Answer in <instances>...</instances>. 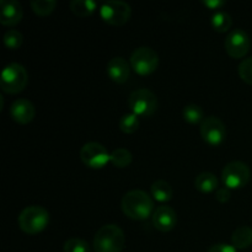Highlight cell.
Masks as SVG:
<instances>
[{"mask_svg": "<svg viewBox=\"0 0 252 252\" xmlns=\"http://www.w3.org/2000/svg\"><path fill=\"white\" fill-rule=\"evenodd\" d=\"M80 159L85 166L98 170L105 167L107 162H111V153L100 143L89 142L81 147Z\"/></svg>", "mask_w": 252, "mask_h": 252, "instance_id": "9c48e42d", "label": "cell"}, {"mask_svg": "<svg viewBox=\"0 0 252 252\" xmlns=\"http://www.w3.org/2000/svg\"><path fill=\"white\" fill-rule=\"evenodd\" d=\"M133 160L132 153L126 148H117L111 152V164L118 169H125L129 166Z\"/></svg>", "mask_w": 252, "mask_h": 252, "instance_id": "44dd1931", "label": "cell"}, {"mask_svg": "<svg viewBox=\"0 0 252 252\" xmlns=\"http://www.w3.org/2000/svg\"><path fill=\"white\" fill-rule=\"evenodd\" d=\"M29 83V73L24 65L19 63H10L2 69L0 75V86L6 94H19Z\"/></svg>", "mask_w": 252, "mask_h": 252, "instance_id": "277c9868", "label": "cell"}, {"mask_svg": "<svg viewBox=\"0 0 252 252\" xmlns=\"http://www.w3.org/2000/svg\"><path fill=\"white\" fill-rule=\"evenodd\" d=\"M132 15V7L128 2L121 0H110L100 6V16L112 26H122L127 24Z\"/></svg>", "mask_w": 252, "mask_h": 252, "instance_id": "ba28073f", "label": "cell"}, {"mask_svg": "<svg viewBox=\"0 0 252 252\" xmlns=\"http://www.w3.org/2000/svg\"><path fill=\"white\" fill-rule=\"evenodd\" d=\"M48 211L42 206H29L21 211L17 218L19 228L29 235L42 233L49 224Z\"/></svg>", "mask_w": 252, "mask_h": 252, "instance_id": "3957f363", "label": "cell"}, {"mask_svg": "<svg viewBox=\"0 0 252 252\" xmlns=\"http://www.w3.org/2000/svg\"><path fill=\"white\" fill-rule=\"evenodd\" d=\"M201 137L207 144L212 147L220 145L226 138V127L220 118L216 116H208L201 123Z\"/></svg>", "mask_w": 252, "mask_h": 252, "instance_id": "30bf717a", "label": "cell"}, {"mask_svg": "<svg viewBox=\"0 0 252 252\" xmlns=\"http://www.w3.org/2000/svg\"><path fill=\"white\" fill-rule=\"evenodd\" d=\"M2 41H4V44L9 49H17L21 47L22 42H24V36H22V33L20 31L11 29L5 32L4 37H2Z\"/></svg>", "mask_w": 252, "mask_h": 252, "instance_id": "d4e9b609", "label": "cell"}, {"mask_svg": "<svg viewBox=\"0 0 252 252\" xmlns=\"http://www.w3.org/2000/svg\"><path fill=\"white\" fill-rule=\"evenodd\" d=\"M250 179V167L243 161L229 162L221 171V181L229 189H243L249 184Z\"/></svg>", "mask_w": 252, "mask_h": 252, "instance_id": "52a82bcc", "label": "cell"}, {"mask_svg": "<svg viewBox=\"0 0 252 252\" xmlns=\"http://www.w3.org/2000/svg\"><path fill=\"white\" fill-rule=\"evenodd\" d=\"M150 192H152L153 198L160 203H166V202L171 201L172 194H174L171 185L165 180H157L155 182H153V185L150 186Z\"/></svg>", "mask_w": 252, "mask_h": 252, "instance_id": "e0dca14e", "label": "cell"}, {"mask_svg": "<svg viewBox=\"0 0 252 252\" xmlns=\"http://www.w3.org/2000/svg\"><path fill=\"white\" fill-rule=\"evenodd\" d=\"M12 120L19 125H27L32 122L36 116V108L33 103L27 98H17L11 103L9 110Z\"/></svg>", "mask_w": 252, "mask_h": 252, "instance_id": "7c38bea8", "label": "cell"}, {"mask_svg": "<svg viewBox=\"0 0 252 252\" xmlns=\"http://www.w3.org/2000/svg\"><path fill=\"white\" fill-rule=\"evenodd\" d=\"M184 118L186 122L191 123V125H198V123L203 122L204 111L201 106L196 105V103H189L184 107Z\"/></svg>", "mask_w": 252, "mask_h": 252, "instance_id": "7402d4cb", "label": "cell"}, {"mask_svg": "<svg viewBox=\"0 0 252 252\" xmlns=\"http://www.w3.org/2000/svg\"><path fill=\"white\" fill-rule=\"evenodd\" d=\"M128 106L138 117H150L158 110V97L149 89H137L130 93Z\"/></svg>", "mask_w": 252, "mask_h": 252, "instance_id": "5b68a950", "label": "cell"}, {"mask_svg": "<svg viewBox=\"0 0 252 252\" xmlns=\"http://www.w3.org/2000/svg\"><path fill=\"white\" fill-rule=\"evenodd\" d=\"M22 6L16 0H0V22L4 26H15L22 20Z\"/></svg>", "mask_w": 252, "mask_h": 252, "instance_id": "5bb4252c", "label": "cell"}, {"mask_svg": "<svg viewBox=\"0 0 252 252\" xmlns=\"http://www.w3.org/2000/svg\"><path fill=\"white\" fill-rule=\"evenodd\" d=\"M207 252H238V249L230 244H214Z\"/></svg>", "mask_w": 252, "mask_h": 252, "instance_id": "83f0119b", "label": "cell"}, {"mask_svg": "<svg viewBox=\"0 0 252 252\" xmlns=\"http://www.w3.org/2000/svg\"><path fill=\"white\" fill-rule=\"evenodd\" d=\"M230 197L231 192L228 187H220V189H218L216 191V199L218 202H220V203H226L230 199Z\"/></svg>", "mask_w": 252, "mask_h": 252, "instance_id": "f1b7e54d", "label": "cell"}, {"mask_svg": "<svg viewBox=\"0 0 252 252\" xmlns=\"http://www.w3.org/2000/svg\"><path fill=\"white\" fill-rule=\"evenodd\" d=\"M64 252H90V246L80 238H71L64 243Z\"/></svg>", "mask_w": 252, "mask_h": 252, "instance_id": "484cf974", "label": "cell"}, {"mask_svg": "<svg viewBox=\"0 0 252 252\" xmlns=\"http://www.w3.org/2000/svg\"><path fill=\"white\" fill-rule=\"evenodd\" d=\"M130 63H128L127 59L123 57H113L107 63V71L108 78L117 84H123L129 79L130 76Z\"/></svg>", "mask_w": 252, "mask_h": 252, "instance_id": "9a60e30c", "label": "cell"}, {"mask_svg": "<svg viewBox=\"0 0 252 252\" xmlns=\"http://www.w3.org/2000/svg\"><path fill=\"white\" fill-rule=\"evenodd\" d=\"M231 245L238 250H245L252 245V228L244 225L235 229L231 234Z\"/></svg>", "mask_w": 252, "mask_h": 252, "instance_id": "ac0fdd59", "label": "cell"}, {"mask_svg": "<svg viewBox=\"0 0 252 252\" xmlns=\"http://www.w3.org/2000/svg\"><path fill=\"white\" fill-rule=\"evenodd\" d=\"M125 233L116 224H106L101 226L93 241L95 252H121L125 248Z\"/></svg>", "mask_w": 252, "mask_h": 252, "instance_id": "7a4b0ae2", "label": "cell"}, {"mask_svg": "<svg viewBox=\"0 0 252 252\" xmlns=\"http://www.w3.org/2000/svg\"><path fill=\"white\" fill-rule=\"evenodd\" d=\"M130 66L139 75H150L159 65V54L152 47H138L130 54Z\"/></svg>", "mask_w": 252, "mask_h": 252, "instance_id": "8992f818", "label": "cell"}, {"mask_svg": "<svg viewBox=\"0 0 252 252\" xmlns=\"http://www.w3.org/2000/svg\"><path fill=\"white\" fill-rule=\"evenodd\" d=\"M98 4L94 0H71L69 2L71 12L79 17H86L93 15L97 9Z\"/></svg>", "mask_w": 252, "mask_h": 252, "instance_id": "d6986e66", "label": "cell"}, {"mask_svg": "<svg viewBox=\"0 0 252 252\" xmlns=\"http://www.w3.org/2000/svg\"><path fill=\"white\" fill-rule=\"evenodd\" d=\"M212 27L216 30L217 32H224L229 31L233 25V19H231L230 14H228L226 11H216L212 15Z\"/></svg>", "mask_w": 252, "mask_h": 252, "instance_id": "ffe728a7", "label": "cell"}, {"mask_svg": "<svg viewBox=\"0 0 252 252\" xmlns=\"http://www.w3.org/2000/svg\"><path fill=\"white\" fill-rule=\"evenodd\" d=\"M225 51L231 58L240 59L248 54L251 47V39L248 32L243 29H235L230 31L224 42Z\"/></svg>", "mask_w": 252, "mask_h": 252, "instance_id": "8fae6325", "label": "cell"}, {"mask_svg": "<svg viewBox=\"0 0 252 252\" xmlns=\"http://www.w3.org/2000/svg\"><path fill=\"white\" fill-rule=\"evenodd\" d=\"M120 129L122 130L123 133H127V134H132V133L137 132L138 128L140 126L139 117L134 113H126L122 117L120 118Z\"/></svg>", "mask_w": 252, "mask_h": 252, "instance_id": "603a6c76", "label": "cell"}, {"mask_svg": "<svg viewBox=\"0 0 252 252\" xmlns=\"http://www.w3.org/2000/svg\"><path fill=\"white\" fill-rule=\"evenodd\" d=\"M202 4L211 10H220L226 5V1L224 0H203Z\"/></svg>", "mask_w": 252, "mask_h": 252, "instance_id": "f546056e", "label": "cell"}, {"mask_svg": "<svg viewBox=\"0 0 252 252\" xmlns=\"http://www.w3.org/2000/svg\"><path fill=\"white\" fill-rule=\"evenodd\" d=\"M30 5L34 14L39 15V16H47L54 11L57 1L56 0H32Z\"/></svg>", "mask_w": 252, "mask_h": 252, "instance_id": "cb8c5ba5", "label": "cell"}, {"mask_svg": "<svg viewBox=\"0 0 252 252\" xmlns=\"http://www.w3.org/2000/svg\"><path fill=\"white\" fill-rule=\"evenodd\" d=\"M219 181L217 176L212 172L204 171L197 175L194 179V187L202 193H211L218 189Z\"/></svg>", "mask_w": 252, "mask_h": 252, "instance_id": "2e32d148", "label": "cell"}, {"mask_svg": "<svg viewBox=\"0 0 252 252\" xmlns=\"http://www.w3.org/2000/svg\"><path fill=\"white\" fill-rule=\"evenodd\" d=\"M238 71L241 80L245 81L249 85H252V57H248L241 61V63L239 64Z\"/></svg>", "mask_w": 252, "mask_h": 252, "instance_id": "4316f807", "label": "cell"}, {"mask_svg": "<svg viewBox=\"0 0 252 252\" xmlns=\"http://www.w3.org/2000/svg\"><path fill=\"white\" fill-rule=\"evenodd\" d=\"M152 220L155 229L162 231V233H167L176 226L177 214L171 207L160 206L153 213Z\"/></svg>", "mask_w": 252, "mask_h": 252, "instance_id": "4fadbf2b", "label": "cell"}, {"mask_svg": "<svg viewBox=\"0 0 252 252\" xmlns=\"http://www.w3.org/2000/svg\"><path fill=\"white\" fill-rule=\"evenodd\" d=\"M121 208L128 218L144 220L154 213V201L145 191L132 189L122 197Z\"/></svg>", "mask_w": 252, "mask_h": 252, "instance_id": "6da1fadb", "label": "cell"}]
</instances>
